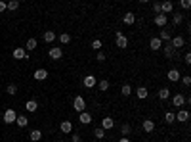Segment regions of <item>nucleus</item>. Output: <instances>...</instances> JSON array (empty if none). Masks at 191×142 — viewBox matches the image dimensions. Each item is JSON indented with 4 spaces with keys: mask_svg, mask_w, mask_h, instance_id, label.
Masks as SVG:
<instances>
[{
    "mask_svg": "<svg viewBox=\"0 0 191 142\" xmlns=\"http://www.w3.org/2000/svg\"><path fill=\"white\" fill-rule=\"evenodd\" d=\"M73 110L78 112V113H82L86 110V102H84V98L82 96H76L75 98V102H73Z\"/></svg>",
    "mask_w": 191,
    "mask_h": 142,
    "instance_id": "nucleus-1",
    "label": "nucleus"
},
{
    "mask_svg": "<svg viewBox=\"0 0 191 142\" xmlns=\"http://www.w3.org/2000/svg\"><path fill=\"white\" fill-rule=\"evenodd\" d=\"M15 119H17V113L12 110V108L4 112V123H15Z\"/></svg>",
    "mask_w": 191,
    "mask_h": 142,
    "instance_id": "nucleus-2",
    "label": "nucleus"
},
{
    "mask_svg": "<svg viewBox=\"0 0 191 142\" xmlns=\"http://www.w3.org/2000/svg\"><path fill=\"white\" fill-rule=\"evenodd\" d=\"M184 104H185V96L180 94V92L174 94V98H172V106H174V108H182Z\"/></svg>",
    "mask_w": 191,
    "mask_h": 142,
    "instance_id": "nucleus-3",
    "label": "nucleus"
},
{
    "mask_svg": "<svg viewBox=\"0 0 191 142\" xmlns=\"http://www.w3.org/2000/svg\"><path fill=\"white\" fill-rule=\"evenodd\" d=\"M172 10H174V4L170 2V0H164V2H161V14H170L172 12Z\"/></svg>",
    "mask_w": 191,
    "mask_h": 142,
    "instance_id": "nucleus-4",
    "label": "nucleus"
},
{
    "mask_svg": "<svg viewBox=\"0 0 191 142\" xmlns=\"http://www.w3.org/2000/svg\"><path fill=\"white\" fill-rule=\"evenodd\" d=\"M117 46H119V48H126V46H128V39L122 35L120 31H117Z\"/></svg>",
    "mask_w": 191,
    "mask_h": 142,
    "instance_id": "nucleus-5",
    "label": "nucleus"
},
{
    "mask_svg": "<svg viewBox=\"0 0 191 142\" xmlns=\"http://www.w3.org/2000/svg\"><path fill=\"white\" fill-rule=\"evenodd\" d=\"M14 58H15V60H25V58L29 60V52H27L25 48H15V50H14Z\"/></svg>",
    "mask_w": 191,
    "mask_h": 142,
    "instance_id": "nucleus-6",
    "label": "nucleus"
},
{
    "mask_svg": "<svg viewBox=\"0 0 191 142\" xmlns=\"http://www.w3.org/2000/svg\"><path fill=\"white\" fill-rule=\"evenodd\" d=\"M166 23H168V16H164V14H159V16H155V25H159V27H166Z\"/></svg>",
    "mask_w": 191,
    "mask_h": 142,
    "instance_id": "nucleus-7",
    "label": "nucleus"
},
{
    "mask_svg": "<svg viewBox=\"0 0 191 142\" xmlns=\"http://www.w3.org/2000/svg\"><path fill=\"white\" fill-rule=\"evenodd\" d=\"M61 56H63V50H61L59 46L50 48V58H52V60H61Z\"/></svg>",
    "mask_w": 191,
    "mask_h": 142,
    "instance_id": "nucleus-8",
    "label": "nucleus"
},
{
    "mask_svg": "<svg viewBox=\"0 0 191 142\" xmlns=\"http://www.w3.org/2000/svg\"><path fill=\"white\" fill-rule=\"evenodd\" d=\"M84 86H86V89H92V86H96L98 85V79L94 77V75H88V77H84Z\"/></svg>",
    "mask_w": 191,
    "mask_h": 142,
    "instance_id": "nucleus-9",
    "label": "nucleus"
},
{
    "mask_svg": "<svg viewBox=\"0 0 191 142\" xmlns=\"http://www.w3.org/2000/svg\"><path fill=\"white\" fill-rule=\"evenodd\" d=\"M113 127H115V121L111 117H103L102 119V129L103 131H109V129H113Z\"/></svg>",
    "mask_w": 191,
    "mask_h": 142,
    "instance_id": "nucleus-10",
    "label": "nucleus"
},
{
    "mask_svg": "<svg viewBox=\"0 0 191 142\" xmlns=\"http://www.w3.org/2000/svg\"><path fill=\"white\" fill-rule=\"evenodd\" d=\"M161 46H163V42L159 40V37H153V39L149 40V48H151V50L157 52V50H161Z\"/></svg>",
    "mask_w": 191,
    "mask_h": 142,
    "instance_id": "nucleus-11",
    "label": "nucleus"
},
{
    "mask_svg": "<svg viewBox=\"0 0 191 142\" xmlns=\"http://www.w3.org/2000/svg\"><path fill=\"white\" fill-rule=\"evenodd\" d=\"M78 121L84 123V125H90V123H92V115H90L88 112H82L80 115H78Z\"/></svg>",
    "mask_w": 191,
    "mask_h": 142,
    "instance_id": "nucleus-12",
    "label": "nucleus"
},
{
    "mask_svg": "<svg viewBox=\"0 0 191 142\" xmlns=\"http://www.w3.org/2000/svg\"><path fill=\"white\" fill-rule=\"evenodd\" d=\"M141 127H143L145 133H153V131H155V123L151 121V119H145V121L141 123Z\"/></svg>",
    "mask_w": 191,
    "mask_h": 142,
    "instance_id": "nucleus-13",
    "label": "nucleus"
},
{
    "mask_svg": "<svg viewBox=\"0 0 191 142\" xmlns=\"http://www.w3.org/2000/svg\"><path fill=\"white\" fill-rule=\"evenodd\" d=\"M166 77H168V81H172V83H178V81H180V71H178V69H170V71H168V75H166Z\"/></svg>",
    "mask_w": 191,
    "mask_h": 142,
    "instance_id": "nucleus-14",
    "label": "nucleus"
},
{
    "mask_svg": "<svg viewBox=\"0 0 191 142\" xmlns=\"http://www.w3.org/2000/svg\"><path fill=\"white\" fill-rule=\"evenodd\" d=\"M161 48H164V56H166V58H172V56H174V48H172L170 42H164Z\"/></svg>",
    "mask_w": 191,
    "mask_h": 142,
    "instance_id": "nucleus-15",
    "label": "nucleus"
},
{
    "mask_svg": "<svg viewBox=\"0 0 191 142\" xmlns=\"http://www.w3.org/2000/svg\"><path fill=\"white\" fill-rule=\"evenodd\" d=\"M170 44H172L174 50H176V48H182V46H184V39H182V37H174V39H170Z\"/></svg>",
    "mask_w": 191,
    "mask_h": 142,
    "instance_id": "nucleus-16",
    "label": "nucleus"
},
{
    "mask_svg": "<svg viewBox=\"0 0 191 142\" xmlns=\"http://www.w3.org/2000/svg\"><path fill=\"white\" fill-rule=\"evenodd\" d=\"M35 79H37V81L48 79V71H46V69H37V71H35Z\"/></svg>",
    "mask_w": 191,
    "mask_h": 142,
    "instance_id": "nucleus-17",
    "label": "nucleus"
},
{
    "mask_svg": "<svg viewBox=\"0 0 191 142\" xmlns=\"http://www.w3.org/2000/svg\"><path fill=\"white\" fill-rule=\"evenodd\" d=\"M59 129H61V133H71V131H73V123L71 121H61V125H59Z\"/></svg>",
    "mask_w": 191,
    "mask_h": 142,
    "instance_id": "nucleus-18",
    "label": "nucleus"
},
{
    "mask_svg": "<svg viewBox=\"0 0 191 142\" xmlns=\"http://www.w3.org/2000/svg\"><path fill=\"white\" fill-rule=\"evenodd\" d=\"M170 39H172V35H170V31H168V29L164 27V29L161 31V35H159V40H161V42H163V40H164V42H168V40H170Z\"/></svg>",
    "mask_w": 191,
    "mask_h": 142,
    "instance_id": "nucleus-19",
    "label": "nucleus"
},
{
    "mask_svg": "<svg viewBox=\"0 0 191 142\" xmlns=\"http://www.w3.org/2000/svg\"><path fill=\"white\" fill-rule=\"evenodd\" d=\"M25 110H27L29 113H33V112H37V110H38V104H37L35 100H29V102L25 104Z\"/></svg>",
    "mask_w": 191,
    "mask_h": 142,
    "instance_id": "nucleus-20",
    "label": "nucleus"
},
{
    "mask_svg": "<svg viewBox=\"0 0 191 142\" xmlns=\"http://www.w3.org/2000/svg\"><path fill=\"white\" fill-rule=\"evenodd\" d=\"M122 21H124L126 25H132L134 21H136V16H134L132 12H128V14H124V17H122Z\"/></svg>",
    "mask_w": 191,
    "mask_h": 142,
    "instance_id": "nucleus-21",
    "label": "nucleus"
},
{
    "mask_svg": "<svg viewBox=\"0 0 191 142\" xmlns=\"http://www.w3.org/2000/svg\"><path fill=\"white\" fill-rule=\"evenodd\" d=\"M15 123H17V127H21V129H23V127H27V125H29V121H27V117H25V115H17V119H15Z\"/></svg>",
    "mask_w": 191,
    "mask_h": 142,
    "instance_id": "nucleus-22",
    "label": "nucleus"
},
{
    "mask_svg": "<svg viewBox=\"0 0 191 142\" xmlns=\"http://www.w3.org/2000/svg\"><path fill=\"white\" fill-rule=\"evenodd\" d=\"M136 94H138V98H140V100H145V98H147V89H145V86H140V89L136 90Z\"/></svg>",
    "mask_w": 191,
    "mask_h": 142,
    "instance_id": "nucleus-23",
    "label": "nucleus"
},
{
    "mask_svg": "<svg viewBox=\"0 0 191 142\" xmlns=\"http://www.w3.org/2000/svg\"><path fill=\"white\" fill-rule=\"evenodd\" d=\"M42 39L46 40V42H54V40H55V33H54V31H46V33L42 35Z\"/></svg>",
    "mask_w": 191,
    "mask_h": 142,
    "instance_id": "nucleus-24",
    "label": "nucleus"
},
{
    "mask_svg": "<svg viewBox=\"0 0 191 142\" xmlns=\"http://www.w3.org/2000/svg\"><path fill=\"white\" fill-rule=\"evenodd\" d=\"M40 138H42V133H40L38 129H35V131H31V140H33V142H38Z\"/></svg>",
    "mask_w": 191,
    "mask_h": 142,
    "instance_id": "nucleus-25",
    "label": "nucleus"
},
{
    "mask_svg": "<svg viewBox=\"0 0 191 142\" xmlns=\"http://www.w3.org/2000/svg\"><path fill=\"white\" fill-rule=\"evenodd\" d=\"M176 119H178V121H187V119H189V113H187L185 110H182V112L176 113Z\"/></svg>",
    "mask_w": 191,
    "mask_h": 142,
    "instance_id": "nucleus-26",
    "label": "nucleus"
},
{
    "mask_svg": "<svg viewBox=\"0 0 191 142\" xmlns=\"http://www.w3.org/2000/svg\"><path fill=\"white\" fill-rule=\"evenodd\" d=\"M6 8L10 10V12H14V10H17V8H19V0H10V2L6 4Z\"/></svg>",
    "mask_w": 191,
    "mask_h": 142,
    "instance_id": "nucleus-27",
    "label": "nucleus"
},
{
    "mask_svg": "<svg viewBox=\"0 0 191 142\" xmlns=\"http://www.w3.org/2000/svg\"><path fill=\"white\" fill-rule=\"evenodd\" d=\"M94 136H96V138H99V140H103V138H105V131H103L102 127H98V129L94 131Z\"/></svg>",
    "mask_w": 191,
    "mask_h": 142,
    "instance_id": "nucleus-28",
    "label": "nucleus"
},
{
    "mask_svg": "<svg viewBox=\"0 0 191 142\" xmlns=\"http://www.w3.org/2000/svg\"><path fill=\"white\" fill-rule=\"evenodd\" d=\"M120 94H122V96H130V94H132V86H130V85H122Z\"/></svg>",
    "mask_w": 191,
    "mask_h": 142,
    "instance_id": "nucleus-29",
    "label": "nucleus"
},
{
    "mask_svg": "<svg viewBox=\"0 0 191 142\" xmlns=\"http://www.w3.org/2000/svg\"><path fill=\"white\" fill-rule=\"evenodd\" d=\"M159 98H161V100L170 98V90H168V89H161V90H159Z\"/></svg>",
    "mask_w": 191,
    "mask_h": 142,
    "instance_id": "nucleus-30",
    "label": "nucleus"
},
{
    "mask_svg": "<svg viewBox=\"0 0 191 142\" xmlns=\"http://www.w3.org/2000/svg\"><path fill=\"white\" fill-rule=\"evenodd\" d=\"M35 48H37V39H29V40H27V52L35 50Z\"/></svg>",
    "mask_w": 191,
    "mask_h": 142,
    "instance_id": "nucleus-31",
    "label": "nucleus"
},
{
    "mask_svg": "<svg viewBox=\"0 0 191 142\" xmlns=\"http://www.w3.org/2000/svg\"><path fill=\"white\" fill-rule=\"evenodd\" d=\"M98 86H99V90H102V92H105V90L109 89V81H107V79L99 81V83H98Z\"/></svg>",
    "mask_w": 191,
    "mask_h": 142,
    "instance_id": "nucleus-32",
    "label": "nucleus"
},
{
    "mask_svg": "<svg viewBox=\"0 0 191 142\" xmlns=\"http://www.w3.org/2000/svg\"><path fill=\"white\" fill-rule=\"evenodd\" d=\"M164 119H166V123H174V121H176V113H172V112H166Z\"/></svg>",
    "mask_w": 191,
    "mask_h": 142,
    "instance_id": "nucleus-33",
    "label": "nucleus"
},
{
    "mask_svg": "<svg viewBox=\"0 0 191 142\" xmlns=\"http://www.w3.org/2000/svg\"><path fill=\"white\" fill-rule=\"evenodd\" d=\"M182 21H184V16H182V14H176V16L172 17V23H174V25H180Z\"/></svg>",
    "mask_w": 191,
    "mask_h": 142,
    "instance_id": "nucleus-34",
    "label": "nucleus"
},
{
    "mask_svg": "<svg viewBox=\"0 0 191 142\" xmlns=\"http://www.w3.org/2000/svg\"><path fill=\"white\" fill-rule=\"evenodd\" d=\"M92 48L99 52V50H102V48H103V44H102V40H99V39H96V40L92 42Z\"/></svg>",
    "mask_w": 191,
    "mask_h": 142,
    "instance_id": "nucleus-35",
    "label": "nucleus"
},
{
    "mask_svg": "<svg viewBox=\"0 0 191 142\" xmlns=\"http://www.w3.org/2000/svg\"><path fill=\"white\" fill-rule=\"evenodd\" d=\"M6 92H8V94H12V96H14V94H17V86H15V85H10L8 89H6Z\"/></svg>",
    "mask_w": 191,
    "mask_h": 142,
    "instance_id": "nucleus-36",
    "label": "nucleus"
},
{
    "mask_svg": "<svg viewBox=\"0 0 191 142\" xmlns=\"http://www.w3.org/2000/svg\"><path fill=\"white\" fill-rule=\"evenodd\" d=\"M130 133H132V127H130L128 123H126V125H122V135H124V136H128Z\"/></svg>",
    "mask_w": 191,
    "mask_h": 142,
    "instance_id": "nucleus-37",
    "label": "nucleus"
},
{
    "mask_svg": "<svg viewBox=\"0 0 191 142\" xmlns=\"http://www.w3.org/2000/svg\"><path fill=\"white\" fill-rule=\"evenodd\" d=\"M59 40L63 42V44H67V42H71V37H69V35H67V33H63V35L59 37Z\"/></svg>",
    "mask_w": 191,
    "mask_h": 142,
    "instance_id": "nucleus-38",
    "label": "nucleus"
},
{
    "mask_svg": "<svg viewBox=\"0 0 191 142\" xmlns=\"http://www.w3.org/2000/svg\"><path fill=\"white\" fill-rule=\"evenodd\" d=\"M180 6H182L184 10H189V8H191V2H189V0H182V2H180Z\"/></svg>",
    "mask_w": 191,
    "mask_h": 142,
    "instance_id": "nucleus-39",
    "label": "nucleus"
},
{
    "mask_svg": "<svg viewBox=\"0 0 191 142\" xmlns=\"http://www.w3.org/2000/svg\"><path fill=\"white\" fill-rule=\"evenodd\" d=\"M153 12H155L157 16L161 14V2H155V4H153Z\"/></svg>",
    "mask_w": 191,
    "mask_h": 142,
    "instance_id": "nucleus-40",
    "label": "nucleus"
},
{
    "mask_svg": "<svg viewBox=\"0 0 191 142\" xmlns=\"http://www.w3.org/2000/svg\"><path fill=\"white\" fill-rule=\"evenodd\" d=\"M96 58H98V62H105V54H103L102 50H99V52H98V56H96Z\"/></svg>",
    "mask_w": 191,
    "mask_h": 142,
    "instance_id": "nucleus-41",
    "label": "nucleus"
},
{
    "mask_svg": "<svg viewBox=\"0 0 191 142\" xmlns=\"http://www.w3.org/2000/svg\"><path fill=\"white\" fill-rule=\"evenodd\" d=\"M182 81H184V85H185V86H189V85H191V77H189V75L182 77Z\"/></svg>",
    "mask_w": 191,
    "mask_h": 142,
    "instance_id": "nucleus-42",
    "label": "nucleus"
},
{
    "mask_svg": "<svg viewBox=\"0 0 191 142\" xmlns=\"http://www.w3.org/2000/svg\"><path fill=\"white\" fill-rule=\"evenodd\" d=\"M184 60H185V63H191V54H189V52L184 56Z\"/></svg>",
    "mask_w": 191,
    "mask_h": 142,
    "instance_id": "nucleus-43",
    "label": "nucleus"
},
{
    "mask_svg": "<svg viewBox=\"0 0 191 142\" xmlns=\"http://www.w3.org/2000/svg\"><path fill=\"white\" fill-rule=\"evenodd\" d=\"M4 10H8V8H6V2H0V12H4Z\"/></svg>",
    "mask_w": 191,
    "mask_h": 142,
    "instance_id": "nucleus-44",
    "label": "nucleus"
},
{
    "mask_svg": "<svg viewBox=\"0 0 191 142\" xmlns=\"http://www.w3.org/2000/svg\"><path fill=\"white\" fill-rule=\"evenodd\" d=\"M73 142H80V136H78V135H73Z\"/></svg>",
    "mask_w": 191,
    "mask_h": 142,
    "instance_id": "nucleus-45",
    "label": "nucleus"
},
{
    "mask_svg": "<svg viewBox=\"0 0 191 142\" xmlns=\"http://www.w3.org/2000/svg\"><path fill=\"white\" fill-rule=\"evenodd\" d=\"M119 142H130V138H119Z\"/></svg>",
    "mask_w": 191,
    "mask_h": 142,
    "instance_id": "nucleus-46",
    "label": "nucleus"
},
{
    "mask_svg": "<svg viewBox=\"0 0 191 142\" xmlns=\"http://www.w3.org/2000/svg\"><path fill=\"white\" fill-rule=\"evenodd\" d=\"M58 142H61V140H58Z\"/></svg>",
    "mask_w": 191,
    "mask_h": 142,
    "instance_id": "nucleus-47",
    "label": "nucleus"
}]
</instances>
